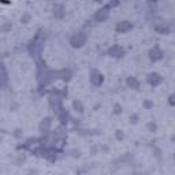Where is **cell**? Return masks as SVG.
<instances>
[{"label": "cell", "instance_id": "52a82bcc", "mask_svg": "<svg viewBox=\"0 0 175 175\" xmlns=\"http://www.w3.org/2000/svg\"><path fill=\"white\" fill-rule=\"evenodd\" d=\"M150 53H152V55H150V57H152L153 60H157V59H160V57H161V53H160V52H156V51L153 52V51H152Z\"/></svg>", "mask_w": 175, "mask_h": 175}, {"label": "cell", "instance_id": "ba28073f", "mask_svg": "<svg viewBox=\"0 0 175 175\" xmlns=\"http://www.w3.org/2000/svg\"><path fill=\"white\" fill-rule=\"evenodd\" d=\"M127 83H129L130 86H133V88H137V86H138V82H137V81H135L134 78H129Z\"/></svg>", "mask_w": 175, "mask_h": 175}, {"label": "cell", "instance_id": "8992f818", "mask_svg": "<svg viewBox=\"0 0 175 175\" xmlns=\"http://www.w3.org/2000/svg\"><path fill=\"white\" fill-rule=\"evenodd\" d=\"M105 16H107V11L101 10V11H98L97 14H96V19H98V21H103V19H105Z\"/></svg>", "mask_w": 175, "mask_h": 175}, {"label": "cell", "instance_id": "277c9868", "mask_svg": "<svg viewBox=\"0 0 175 175\" xmlns=\"http://www.w3.org/2000/svg\"><path fill=\"white\" fill-rule=\"evenodd\" d=\"M160 81H161V78H160L157 74H152V75H149V82L152 83L153 86H154V85H157Z\"/></svg>", "mask_w": 175, "mask_h": 175}, {"label": "cell", "instance_id": "5b68a950", "mask_svg": "<svg viewBox=\"0 0 175 175\" xmlns=\"http://www.w3.org/2000/svg\"><path fill=\"white\" fill-rule=\"evenodd\" d=\"M129 29H131V25H130L129 22H123V23H120V25L118 26V30L122 31V33H123V31H127Z\"/></svg>", "mask_w": 175, "mask_h": 175}, {"label": "cell", "instance_id": "6da1fadb", "mask_svg": "<svg viewBox=\"0 0 175 175\" xmlns=\"http://www.w3.org/2000/svg\"><path fill=\"white\" fill-rule=\"evenodd\" d=\"M85 40H86L85 34H82V33H78L77 36L72 37L71 44H72V46H81L82 44H85Z\"/></svg>", "mask_w": 175, "mask_h": 175}, {"label": "cell", "instance_id": "9c48e42d", "mask_svg": "<svg viewBox=\"0 0 175 175\" xmlns=\"http://www.w3.org/2000/svg\"><path fill=\"white\" fill-rule=\"evenodd\" d=\"M170 101H171V104H175V94H174V96H171V100H170Z\"/></svg>", "mask_w": 175, "mask_h": 175}, {"label": "cell", "instance_id": "3957f363", "mask_svg": "<svg viewBox=\"0 0 175 175\" xmlns=\"http://www.w3.org/2000/svg\"><path fill=\"white\" fill-rule=\"evenodd\" d=\"M122 48L120 46H112L111 49L108 51V53L111 55V56H122Z\"/></svg>", "mask_w": 175, "mask_h": 175}, {"label": "cell", "instance_id": "7a4b0ae2", "mask_svg": "<svg viewBox=\"0 0 175 175\" xmlns=\"http://www.w3.org/2000/svg\"><path fill=\"white\" fill-rule=\"evenodd\" d=\"M90 79H92V82L94 83V85H100V83L103 82V77H101V74L100 72H92V77H90Z\"/></svg>", "mask_w": 175, "mask_h": 175}]
</instances>
